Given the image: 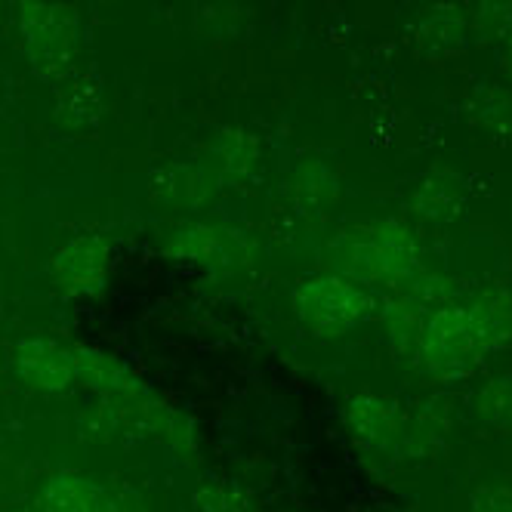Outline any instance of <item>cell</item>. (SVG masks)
<instances>
[{
  "instance_id": "cell-1",
  "label": "cell",
  "mask_w": 512,
  "mask_h": 512,
  "mask_svg": "<svg viewBox=\"0 0 512 512\" xmlns=\"http://www.w3.org/2000/svg\"><path fill=\"white\" fill-rule=\"evenodd\" d=\"M334 253L337 269L349 281H405L417 266V244L395 219L346 232Z\"/></svg>"
},
{
  "instance_id": "cell-2",
  "label": "cell",
  "mask_w": 512,
  "mask_h": 512,
  "mask_svg": "<svg viewBox=\"0 0 512 512\" xmlns=\"http://www.w3.org/2000/svg\"><path fill=\"white\" fill-rule=\"evenodd\" d=\"M374 300L364 290L343 278V275H321L309 278L297 287L294 294V309L300 321L318 334H346L349 327L361 324L371 315Z\"/></svg>"
},
{
  "instance_id": "cell-3",
  "label": "cell",
  "mask_w": 512,
  "mask_h": 512,
  "mask_svg": "<svg viewBox=\"0 0 512 512\" xmlns=\"http://www.w3.org/2000/svg\"><path fill=\"white\" fill-rule=\"evenodd\" d=\"M479 343H475L469 312L460 306H442L426 315L417 355L426 364V371L438 377H460L466 374L475 358H479Z\"/></svg>"
},
{
  "instance_id": "cell-4",
  "label": "cell",
  "mask_w": 512,
  "mask_h": 512,
  "mask_svg": "<svg viewBox=\"0 0 512 512\" xmlns=\"http://www.w3.org/2000/svg\"><path fill=\"white\" fill-rule=\"evenodd\" d=\"M164 250L176 260H192L210 269H241L250 263L253 244L241 229L186 223L170 232Z\"/></svg>"
},
{
  "instance_id": "cell-5",
  "label": "cell",
  "mask_w": 512,
  "mask_h": 512,
  "mask_svg": "<svg viewBox=\"0 0 512 512\" xmlns=\"http://www.w3.org/2000/svg\"><path fill=\"white\" fill-rule=\"evenodd\" d=\"M10 364L22 383L44 392L65 389L78 377L75 349L59 346L53 340H19L10 352Z\"/></svg>"
},
{
  "instance_id": "cell-6",
  "label": "cell",
  "mask_w": 512,
  "mask_h": 512,
  "mask_svg": "<svg viewBox=\"0 0 512 512\" xmlns=\"http://www.w3.org/2000/svg\"><path fill=\"white\" fill-rule=\"evenodd\" d=\"M22 34L31 56L38 62H62L75 44V16L68 7L56 4H25L22 7Z\"/></svg>"
},
{
  "instance_id": "cell-7",
  "label": "cell",
  "mask_w": 512,
  "mask_h": 512,
  "mask_svg": "<svg viewBox=\"0 0 512 512\" xmlns=\"http://www.w3.org/2000/svg\"><path fill=\"white\" fill-rule=\"evenodd\" d=\"M108 272V244L96 235L68 241L53 256V281L68 294H93Z\"/></svg>"
},
{
  "instance_id": "cell-8",
  "label": "cell",
  "mask_w": 512,
  "mask_h": 512,
  "mask_svg": "<svg viewBox=\"0 0 512 512\" xmlns=\"http://www.w3.org/2000/svg\"><path fill=\"white\" fill-rule=\"evenodd\" d=\"M44 512H130L124 500H118L108 488L93 482L90 475L59 472L41 491Z\"/></svg>"
},
{
  "instance_id": "cell-9",
  "label": "cell",
  "mask_w": 512,
  "mask_h": 512,
  "mask_svg": "<svg viewBox=\"0 0 512 512\" xmlns=\"http://www.w3.org/2000/svg\"><path fill=\"white\" fill-rule=\"evenodd\" d=\"M346 426L364 448H389L405 435V417L389 398L358 395L346 405Z\"/></svg>"
},
{
  "instance_id": "cell-10",
  "label": "cell",
  "mask_w": 512,
  "mask_h": 512,
  "mask_svg": "<svg viewBox=\"0 0 512 512\" xmlns=\"http://www.w3.org/2000/svg\"><path fill=\"white\" fill-rule=\"evenodd\" d=\"M75 361H78V377L99 389L102 395H108L115 405H130V401H139L145 395H152L145 389L124 364H118L115 358H108L102 352L93 349H75Z\"/></svg>"
},
{
  "instance_id": "cell-11",
  "label": "cell",
  "mask_w": 512,
  "mask_h": 512,
  "mask_svg": "<svg viewBox=\"0 0 512 512\" xmlns=\"http://www.w3.org/2000/svg\"><path fill=\"white\" fill-rule=\"evenodd\" d=\"M469 324L479 349H497L512 340V294L503 287H485L469 306Z\"/></svg>"
},
{
  "instance_id": "cell-12",
  "label": "cell",
  "mask_w": 512,
  "mask_h": 512,
  "mask_svg": "<svg viewBox=\"0 0 512 512\" xmlns=\"http://www.w3.org/2000/svg\"><path fill=\"white\" fill-rule=\"evenodd\" d=\"M213 176L201 167L182 164V167H167L152 179V198L170 204V207H198L210 198L213 192Z\"/></svg>"
},
{
  "instance_id": "cell-13",
  "label": "cell",
  "mask_w": 512,
  "mask_h": 512,
  "mask_svg": "<svg viewBox=\"0 0 512 512\" xmlns=\"http://www.w3.org/2000/svg\"><path fill=\"white\" fill-rule=\"evenodd\" d=\"M260 149H256V139L247 136L244 130H219L210 142V164L216 167L219 176H244Z\"/></svg>"
},
{
  "instance_id": "cell-14",
  "label": "cell",
  "mask_w": 512,
  "mask_h": 512,
  "mask_svg": "<svg viewBox=\"0 0 512 512\" xmlns=\"http://www.w3.org/2000/svg\"><path fill=\"white\" fill-rule=\"evenodd\" d=\"M417 213L426 219H438V223H448L460 213V189L454 179H426L420 192L414 195Z\"/></svg>"
},
{
  "instance_id": "cell-15",
  "label": "cell",
  "mask_w": 512,
  "mask_h": 512,
  "mask_svg": "<svg viewBox=\"0 0 512 512\" xmlns=\"http://www.w3.org/2000/svg\"><path fill=\"white\" fill-rule=\"evenodd\" d=\"M472 411L485 426H512V380H488L472 398Z\"/></svg>"
},
{
  "instance_id": "cell-16",
  "label": "cell",
  "mask_w": 512,
  "mask_h": 512,
  "mask_svg": "<svg viewBox=\"0 0 512 512\" xmlns=\"http://www.w3.org/2000/svg\"><path fill=\"white\" fill-rule=\"evenodd\" d=\"M475 121L485 130L503 136L512 133V96L500 87H485L475 93Z\"/></svg>"
},
{
  "instance_id": "cell-17",
  "label": "cell",
  "mask_w": 512,
  "mask_h": 512,
  "mask_svg": "<svg viewBox=\"0 0 512 512\" xmlns=\"http://www.w3.org/2000/svg\"><path fill=\"white\" fill-rule=\"evenodd\" d=\"M294 192L300 204H309V210H318L321 204L337 198V179L324 164H306L294 176Z\"/></svg>"
},
{
  "instance_id": "cell-18",
  "label": "cell",
  "mask_w": 512,
  "mask_h": 512,
  "mask_svg": "<svg viewBox=\"0 0 512 512\" xmlns=\"http://www.w3.org/2000/svg\"><path fill=\"white\" fill-rule=\"evenodd\" d=\"M195 506H198V512H244L247 500L229 482H210V485L198 488Z\"/></svg>"
},
{
  "instance_id": "cell-19",
  "label": "cell",
  "mask_w": 512,
  "mask_h": 512,
  "mask_svg": "<svg viewBox=\"0 0 512 512\" xmlns=\"http://www.w3.org/2000/svg\"><path fill=\"white\" fill-rule=\"evenodd\" d=\"M463 19L457 13H435L429 22H426V31H423V41L432 47V50H451L463 41Z\"/></svg>"
},
{
  "instance_id": "cell-20",
  "label": "cell",
  "mask_w": 512,
  "mask_h": 512,
  "mask_svg": "<svg viewBox=\"0 0 512 512\" xmlns=\"http://www.w3.org/2000/svg\"><path fill=\"white\" fill-rule=\"evenodd\" d=\"M472 512H512V488L482 485L472 491Z\"/></svg>"
},
{
  "instance_id": "cell-21",
  "label": "cell",
  "mask_w": 512,
  "mask_h": 512,
  "mask_svg": "<svg viewBox=\"0 0 512 512\" xmlns=\"http://www.w3.org/2000/svg\"><path fill=\"white\" fill-rule=\"evenodd\" d=\"M506 68H509V75H512V31L506 34Z\"/></svg>"
}]
</instances>
